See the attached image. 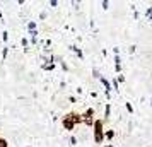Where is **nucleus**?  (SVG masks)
Here are the masks:
<instances>
[{"label": "nucleus", "instance_id": "obj_1", "mask_svg": "<svg viewBox=\"0 0 152 147\" xmlns=\"http://www.w3.org/2000/svg\"><path fill=\"white\" fill-rule=\"evenodd\" d=\"M103 120H94V142L96 144H103L104 140V130H103Z\"/></svg>", "mask_w": 152, "mask_h": 147}, {"label": "nucleus", "instance_id": "obj_2", "mask_svg": "<svg viewBox=\"0 0 152 147\" xmlns=\"http://www.w3.org/2000/svg\"><path fill=\"white\" fill-rule=\"evenodd\" d=\"M65 118H69V120H72L74 123H82V115H79V113H75V111H70V113H67L65 115Z\"/></svg>", "mask_w": 152, "mask_h": 147}, {"label": "nucleus", "instance_id": "obj_3", "mask_svg": "<svg viewBox=\"0 0 152 147\" xmlns=\"http://www.w3.org/2000/svg\"><path fill=\"white\" fill-rule=\"evenodd\" d=\"M62 125H63V128H65V130H70V132L75 128V123H74L72 120L65 118V116H63V120H62Z\"/></svg>", "mask_w": 152, "mask_h": 147}, {"label": "nucleus", "instance_id": "obj_4", "mask_svg": "<svg viewBox=\"0 0 152 147\" xmlns=\"http://www.w3.org/2000/svg\"><path fill=\"white\" fill-rule=\"evenodd\" d=\"M82 123H86L87 127H92L94 125V120H92V116H86V115H82Z\"/></svg>", "mask_w": 152, "mask_h": 147}, {"label": "nucleus", "instance_id": "obj_5", "mask_svg": "<svg viewBox=\"0 0 152 147\" xmlns=\"http://www.w3.org/2000/svg\"><path fill=\"white\" fill-rule=\"evenodd\" d=\"M104 137L108 140H113V137H115V130H108V132L104 133Z\"/></svg>", "mask_w": 152, "mask_h": 147}, {"label": "nucleus", "instance_id": "obj_6", "mask_svg": "<svg viewBox=\"0 0 152 147\" xmlns=\"http://www.w3.org/2000/svg\"><path fill=\"white\" fill-rule=\"evenodd\" d=\"M72 50H74V51H75L77 55H79V58H84V55H82V51H80V50L77 48V46H72Z\"/></svg>", "mask_w": 152, "mask_h": 147}, {"label": "nucleus", "instance_id": "obj_7", "mask_svg": "<svg viewBox=\"0 0 152 147\" xmlns=\"http://www.w3.org/2000/svg\"><path fill=\"white\" fill-rule=\"evenodd\" d=\"M110 110H111L110 105H106V111H104V120H108V118H110Z\"/></svg>", "mask_w": 152, "mask_h": 147}, {"label": "nucleus", "instance_id": "obj_8", "mask_svg": "<svg viewBox=\"0 0 152 147\" xmlns=\"http://www.w3.org/2000/svg\"><path fill=\"white\" fill-rule=\"evenodd\" d=\"M43 69L45 70H53L55 69V65H53V63H46V65H43Z\"/></svg>", "mask_w": 152, "mask_h": 147}, {"label": "nucleus", "instance_id": "obj_9", "mask_svg": "<svg viewBox=\"0 0 152 147\" xmlns=\"http://www.w3.org/2000/svg\"><path fill=\"white\" fill-rule=\"evenodd\" d=\"M84 115H86V116H92V115H94V110H92V108H87V111L84 113Z\"/></svg>", "mask_w": 152, "mask_h": 147}, {"label": "nucleus", "instance_id": "obj_10", "mask_svg": "<svg viewBox=\"0 0 152 147\" xmlns=\"http://www.w3.org/2000/svg\"><path fill=\"white\" fill-rule=\"evenodd\" d=\"M28 28H29V31H36V22H29Z\"/></svg>", "mask_w": 152, "mask_h": 147}, {"label": "nucleus", "instance_id": "obj_11", "mask_svg": "<svg viewBox=\"0 0 152 147\" xmlns=\"http://www.w3.org/2000/svg\"><path fill=\"white\" fill-rule=\"evenodd\" d=\"M0 147H9V142L5 139H0Z\"/></svg>", "mask_w": 152, "mask_h": 147}, {"label": "nucleus", "instance_id": "obj_12", "mask_svg": "<svg viewBox=\"0 0 152 147\" xmlns=\"http://www.w3.org/2000/svg\"><path fill=\"white\" fill-rule=\"evenodd\" d=\"M115 63H116V65H121V58H120V56H115Z\"/></svg>", "mask_w": 152, "mask_h": 147}, {"label": "nucleus", "instance_id": "obj_13", "mask_svg": "<svg viewBox=\"0 0 152 147\" xmlns=\"http://www.w3.org/2000/svg\"><path fill=\"white\" fill-rule=\"evenodd\" d=\"M126 110H128V113H133V106L130 103H126Z\"/></svg>", "mask_w": 152, "mask_h": 147}, {"label": "nucleus", "instance_id": "obj_14", "mask_svg": "<svg viewBox=\"0 0 152 147\" xmlns=\"http://www.w3.org/2000/svg\"><path fill=\"white\" fill-rule=\"evenodd\" d=\"M116 82H118V84H120V82H125V77H123V75H120V77L116 79Z\"/></svg>", "mask_w": 152, "mask_h": 147}, {"label": "nucleus", "instance_id": "obj_15", "mask_svg": "<svg viewBox=\"0 0 152 147\" xmlns=\"http://www.w3.org/2000/svg\"><path fill=\"white\" fill-rule=\"evenodd\" d=\"M69 101H70V103H77V98H75V96H70Z\"/></svg>", "mask_w": 152, "mask_h": 147}, {"label": "nucleus", "instance_id": "obj_16", "mask_svg": "<svg viewBox=\"0 0 152 147\" xmlns=\"http://www.w3.org/2000/svg\"><path fill=\"white\" fill-rule=\"evenodd\" d=\"M5 56H7V48H4V51H2V58L5 60Z\"/></svg>", "mask_w": 152, "mask_h": 147}, {"label": "nucleus", "instance_id": "obj_17", "mask_svg": "<svg viewBox=\"0 0 152 147\" xmlns=\"http://www.w3.org/2000/svg\"><path fill=\"white\" fill-rule=\"evenodd\" d=\"M70 144H72V146H75V144H77V140H75V137H70Z\"/></svg>", "mask_w": 152, "mask_h": 147}, {"label": "nucleus", "instance_id": "obj_18", "mask_svg": "<svg viewBox=\"0 0 152 147\" xmlns=\"http://www.w3.org/2000/svg\"><path fill=\"white\" fill-rule=\"evenodd\" d=\"M113 87L118 91V82H116V79H113Z\"/></svg>", "mask_w": 152, "mask_h": 147}]
</instances>
